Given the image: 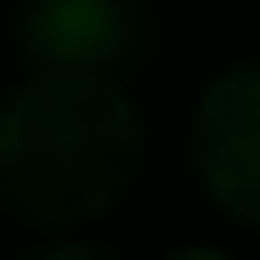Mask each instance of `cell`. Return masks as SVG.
<instances>
[{
	"label": "cell",
	"mask_w": 260,
	"mask_h": 260,
	"mask_svg": "<svg viewBox=\"0 0 260 260\" xmlns=\"http://www.w3.org/2000/svg\"><path fill=\"white\" fill-rule=\"evenodd\" d=\"M142 124L124 89L42 71L0 107V201L30 225H83L130 189Z\"/></svg>",
	"instance_id": "obj_1"
},
{
	"label": "cell",
	"mask_w": 260,
	"mask_h": 260,
	"mask_svg": "<svg viewBox=\"0 0 260 260\" xmlns=\"http://www.w3.org/2000/svg\"><path fill=\"white\" fill-rule=\"evenodd\" d=\"M195 172L213 207L260 225V65H243L201 95L195 113Z\"/></svg>",
	"instance_id": "obj_2"
},
{
	"label": "cell",
	"mask_w": 260,
	"mask_h": 260,
	"mask_svg": "<svg viewBox=\"0 0 260 260\" xmlns=\"http://www.w3.org/2000/svg\"><path fill=\"white\" fill-rule=\"evenodd\" d=\"M136 0H30L24 6V48L48 71L101 77L136 48Z\"/></svg>",
	"instance_id": "obj_3"
},
{
	"label": "cell",
	"mask_w": 260,
	"mask_h": 260,
	"mask_svg": "<svg viewBox=\"0 0 260 260\" xmlns=\"http://www.w3.org/2000/svg\"><path fill=\"white\" fill-rule=\"evenodd\" d=\"M36 260H118V254L89 248V243H59V248H48V254H36Z\"/></svg>",
	"instance_id": "obj_4"
},
{
	"label": "cell",
	"mask_w": 260,
	"mask_h": 260,
	"mask_svg": "<svg viewBox=\"0 0 260 260\" xmlns=\"http://www.w3.org/2000/svg\"><path fill=\"white\" fill-rule=\"evenodd\" d=\"M172 260H225V254H213V248H183V254H172Z\"/></svg>",
	"instance_id": "obj_5"
}]
</instances>
